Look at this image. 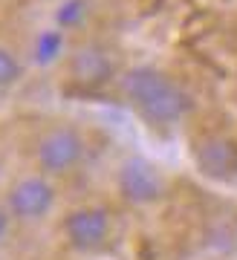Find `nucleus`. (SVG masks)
I'll return each instance as SVG.
<instances>
[{"label":"nucleus","instance_id":"obj_1","mask_svg":"<svg viewBox=\"0 0 237 260\" xmlns=\"http://www.w3.org/2000/svg\"><path fill=\"white\" fill-rule=\"evenodd\" d=\"M122 93L151 124H173L191 110V99L156 67H133L122 78Z\"/></svg>","mask_w":237,"mask_h":260},{"label":"nucleus","instance_id":"obj_2","mask_svg":"<svg viewBox=\"0 0 237 260\" xmlns=\"http://www.w3.org/2000/svg\"><path fill=\"white\" fill-rule=\"evenodd\" d=\"M84 156L81 133L70 124H58L41 133L35 142V162L46 174H70Z\"/></svg>","mask_w":237,"mask_h":260},{"label":"nucleus","instance_id":"obj_3","mask_svg":"<svg viewBox=\"0 0 237 260\" xmlns=\"http://www.w3.org/2000/svg\"><path fill=\"white\" fill-rule=\"evenodd\" d=\"M110 234H113V223L107 208L101 205H81L64 217V237L75 251L84 254L101 251L110 243Z\"/></svg>","mask_w":237,"mask_h":260},{"label":"nucleus","instance_id":"obj_4","mask_svg":"<svg viewBox=\"0 0 237 260\" xmlns=\"http://www.w3.org/2000/svg\"><path fill=\"white\" fill-rule=\"evenodd\" d=\"M55 208V188L41 174L20 177L6 194V214L20 223H38Z\"/></svg>","mask_w":237,"mask_h":260},{"label":"nucleus","instance_id":"obj_5","mask_svg":"<svg viewBox=\"0 0 237 260\" xmlns=\"http://www.w3.org/2000/svg\"><path fill=\"white\" fill-rule=\"evenodd\" d=\"M116 188L130 205H151L162 200L165 194V177L162 171L142 156H130L118 165Z\"/></svg>","mask_w":237,"mask_h":260},{"label":"nucleus","instance_id":"obj_6","mask_svg":"<svg viewBox=\"0 0 237 260\" xmlns=\"http://www.w3.org/2000/svg\"><path fill=\"white\" fill-rule=\"evenodd\" d=\"M194 162L202 177L228 179L237 174V145L226 136H202L194 148Z\"/></svg>","mask_w":237,"mask_h":260},{"label":"nucleus","instance_id":"obj_7","mask_svg":"<svg viewBox=\"0 0 237 260\" xmlns=\"http://www.w3.org/2000/svg\"><path fill=\"white\" fill-rule=\"evenodd\" d=\"M113 70H116V64H113L110 52L104 47H99V44H84L70 58V75H73V81L78 87H87V90H96L101 84H107Z\"/></svg>","mask_w":237,"mask_h":260},{"label":"nucleus","instance_id":"obj_8","mask_svg":"<svg viewBox=\"0 0 237 260\" xmlns=\"http://www.w3.org/2000/svg\"><path fill=\"white\" fill-rule=\"evenodd\" d=\"M61 47H64V41H61V32H41L35 41V61L38 64H49L55 58L61 55Z\"/></svg>","mask_w":237,"mask_h":260},{"label":"nucleus","instance_id":"obj_9","mask_svg":"<svg viewBox=\"0 0 237 260\" xmlns=\"http://www.w3.org/2000/svg\"><path fill=\"white\" fill-rule=\"evenodd\" d=\"M87 12H90V3L87 0H64L61 6H58V23L61 26H78L84 18H87Z\"/></svg>","mask_w":237,"mask_h":260},{"label":"nucleus","instance_id":"obj_10","mask_svg":"<svg viewBox=\"0 0 237 260\" xmlns=\"http://www.w3.org/2000/svg\"><path fill=\"white\" fill-rule=\"evenodd\" d=\"M18 78H20L18 58L12 55V49L0 47V90H3V87H12Z\"/></svg>","mask_w":237,"mask_h":260},{"label":"nucleus","instance_id":"obj_11","mask_svg":"<svg viewBox=\"0 0 237 260\" xmlns=\"http://www.w3.org/2000/svg\"><path fill=\"white\" fill-rule=\"evenodd\" d=\"M6 220H9L6 211H0V237H3V232H6Z\"/></svg>","mask_w":237,"mask_h":260}]
</instances>
